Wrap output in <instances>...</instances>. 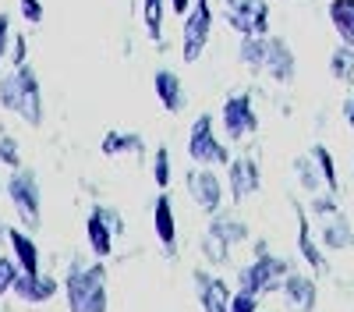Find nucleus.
Segmentation results:
<instances>
[{
    "label": "nucleus",
    "instance_id": "nucleus-1",
    "mask_svg": "<svg viewBox=\"0 0 354 312\" xmlns=\"http://www.w3.org/2000/svg\"><path fill=\"white\" fill-rule=\"evenodd\" d=\"M0 107L18 113L25 125H43V82L32 68H11L0 78Z\"/></svg>",
    "mask_w": 354,
    "mask_h": 312
},
{
    "label": "nucleus",
    "instance_id": "nucleus-2",
    "mask_svg": "<svg viewBox=\"0 0 354 312\" xmlns=\"http://www.w3.org/2000/svg\"><path fill=\"white\" fill-rule=\"evenodd\" d=\"M68 312H106V266L103 263H71L64 273Z\"/></svg>",
    "mask_w": 354,
    "mask_h": 312
},
{
    "label": "nucleus",
    "instance_id": "nucleus-3",
    "mask_svg": "<svg viewBox=\"0 0 354 312\" xmlns=\"http://www.w3.org/2000/svg\"><path fill=\"white\" fill-rule=\"evenodd\" d=\"M4 192L11 199L18 220L25 223V231H39V223H43V188H39L36 170L18 167L15 174L4 181Z\"/></svg>",
    "mask_w": 354,
    "mask_h": 312
},
{
    "label": "nucleus",
    "instance_id": "nucleus-4",
    "mask_svg": "<svg viewBox=\"0 0 354 312\" xmlns=\"http://www.w3.org/2000/svg\"><path fill=\"white\" fill-rule=\"evenodd\" d=\"M290 273V263L280 259V255H270V252H259L248 266L238 270V288L241 291H252V295H273L283 288V280Z\"/></svg>",
    "mask_w": 354,
    "mask_h": 312
},
{
    "label": "nucleus",
    "instance_id": "nucleus-5",
    "mask_svg": "<svg viewBox=\"0 0 354 312\" xmlns=\"http://www.w3.org/2000/svg\"><path fill=\"white\" fill-rule=\"evenodd\" d=\"M188 156H192V163H198V167H227L234 156H230V149L220 142V135H216V121H213V113H198L195 118V125H192V131H188Z\"/></svg>",
    "mask_w": 354,
    "mask_h": 312
},
{
    "label": "nucleus",
    "instance_id": "nucleus-6",
    "mask_svg": "<svg viewBox=\"0 0 354 312\" xmlns=\"http://www.w3.org/2000/svg\"><path fill=\"white\" fill-rule=\"evenodd\" d=\"M213 36V4L209 0H195L192 11L181 18V61L195 64L198 57L209 46Z\"/></svg>",
    "mask_w": 354,
    "mask_h": 312
},
{
    "label": "nucleus",
    "instance_id": "nucleus-7",
    "mask_svg": "<svg viewBox=\"0 0 354 312\" xmlns=\"http://www.w3.org/2000/svg\"><path fill=\"white\" fill-rule=\"evenodd\" d=\"M223 18L238 36H270V0H223Z\"/></svg>",
    "mask_w": 354,
    "mask_h": 312
},
{
    "label": "nucleus",
    "instance_id": "nucleus-8",
    "mask_svg": "<svg viewBox=\"0 0 354 312\" xmlns=\"http://www.w3.org/2000/svg\"><path fill=\"white\" fill-rule=\"evenodd\" d=\"M117 235H124V217L113 206H103V203L93 206V213H88V220H85V241H88L96 259H106V255L113 252Z\"/></svg>",
    "mask_w": 354,
    "mask_h": 312
},
{
    "label": "nucleus",
    "instance_id": "nucleus-9",
    "mask_svg": "<svg viewBox=\"0 0 354 312\" xmlns=\"http://www.w3.org/2000/svg\"><path fill=\"white\" fill-rule=\"evenodd\" d=\"M220 128H223L227 142H241V138L259 131V113H255L252 93H234V96L223 100V107H220Z\"/></svg>",
    "mask_w": 354,
    "mask_h": 312
},
{
    "label": "nucleus",
    "instance_id": "nucleus-10",
    "mask_svg": "<svg viewBox=\"0 0 354 312\" xmlns=\"http://www.w3.org/2000/svg\"><path fill=\"white\" fill-rule=\"evenodd\" d=\"M185 188L192 195V203L202 210V213H220L223 210V181L220 174H213V167H192L185 170Z\"/></svg>",
    "mask_w": 354,
    "mask_h": 312
},
{
    "label": "nucleus",
    "instance_id": "nucleus-11",
    "mask_svg": "<svg viewBox=\"0 0 354 312\" xmlns=\"http://www.w3.org/2000/svg\"><path fill=\"white\" fill-rule=\"evenodd\" d=\"M262 188V170L255 163V156H234L227 163V192L234 203H245L248 195H255Z\"/></svg>",
    "mask_w": 354,
    "mask_h": 312
},
{
    "label": "nucleus",
    "instance_id": "nucleus-12",
    "mask_svg": "<svg viewBox=\"0 0 354 312\" xmlns=\"http://www.w3.org/2000/svg\"><path fill=\"white\" fill-rule=\"evenodd\" d=\"M192 284H195V298L202 305V312H230V298L234 291L227 288V280L209 273V270H195L192 273Z\"/></svg>",
    "mask_w": 354,
    "mask_h": 312
},
{
    "label": "nucleus",
    "instance_id": "nucleus-13",
    "mask_svg": "<svg viewBox=\"0 0 354 312\" xmlns=\"http://www.w3.org/2000/svg\"><path fill=\"white\" fill-rule=\"evenodd\" d=\"M262 75H270L277 85H290L298 78V57H294V50L283 36L270 33V53H266V71Z\"/></svg>",
    "mask_w": 354,
    "mask_h": 312
},
{
    "label": "nucleus",
    "instance_id": "nucleus-14",
    "mask_svg": "<svg viewBox=\"0 0 354 312\" xmlns=\"http://www.w3.org/2000/svg\"><path fill=\"white\" fill-rule=\"evenodd\" d=\"M153 93L160 100V107L167 113H185L188 110V93H185V82L174 68H156L153 71Z\"/></svg>",
    "mask_w": 354,
    "mask_h": 312
},
{
    "label": "nucleus",
    "instance_id": "nucleus-15",
    "mask_svg": "<svg viewBox=\"0 0 354 312\" xmlns=\"http://www.w3.org/2000/svg\"><path fill=\"white\" fill-rule=\"evenodd\" d=\"M280 295H283V302H287L294 312H315L319 284H315V277H308V273L290 270L287 280H283V288H280Z\"/></svg>",
    "mask_w": 354,
    "mask_h": 312
},
{
    "label": "nucleus",
    "instance_id": "nucleus-16",
    "mask_svg": "<svg viewBox=\"0 0 354 312\" xmlns=\"http://www.w3.org/2000/svg\"><path fill=\"white\" fill-rule=\"evenodd\" d=\"M57 291H61V284H57V277H50V273H43V270H36V273H18V280H15V295L21 298V302H28V305H43V302H50Z\"/></svg>",
    "mask_w": 354,
    "mask_h": 312
},
{
    "label": "nucleus",
    "instance_id": "nucleus-17",
    "mask_svg": "<svg viewBox=\"0 0 354 312\" xmlns=\"http://www.w3.org/2000/svg\"><path fill=\"white\" fill-rule=\"evenodd\" d=\"M153 231H156L163 252L174 259V255H177V217H174V206H170V195H167V192L156 195V206H153Z\"/></svg>",
    "mask_w": 354,
    "mask_h": 312
},
{
    "label": "nucleus",
    "instance_id": "nucleus-18",
    "mask_svg": "<svg viewBox=\"0 0 354 312\" xmlns=\"http://www.w3.org/2000/svg\"><path fill=\"white\" fill-rule=\"evenodd\" d=\"M294 217H298V252H301V259H305L315 273H326V270H330L326 252H322V248L315 245V238H312V227H308V213H305V206L294 203Z\"/></svg>",
    "mask_w": 354,
    "mask_h": 312
},
{
    "label": "nucleus",
    "instance_id": "nucleus-19",
    "mask_svg": "<svg viewBox=\"0 0 354 312\" xmlns=\"http://www.w3.org/2000/svg\"><path fill=\"white\" fill-rule=\"evenodd\" d=\"M319 241H322V248H330V252L354 248V227H351V220L344 213L326 217V220H322V227H319Z\"/></svg>",
    "mask_w": 354,
    "mask_h": 312
},
{
    "label": "nucleus",
    "instance_id": "nucleus-20",
    "mask_svg": "<svg viewBox=\"0 0 354 312\" xmlns=\"http://www.w3.org/2000/svg\"><path fill=\"white\" fill-rule=\"evenodd\" d=\"M103 156H135L145 160V138L138 131H106L100 142Z\"/></svg>",
    "mask_w": 354,
    "mask_h": 312
},
{
    "label": "nucleus",
    "instance_id": "nucleus-21",
    "mask_svg": "<svg viewBox=\"0 0 354 312\" xmlns=\"http://www.w3.org/2000/svg\"><path fill=\"white\" fill-rule=\"evenodd\" d=\"M205 235H213L216 241H223L227 248H234V245L248 241V223L238 220V217H230V213H213L209 227H205Z\"/></svg>",
    "mask_w": 354,
    "mask_h": 312
},
{
    "label": "nucleus",
    "instance_id": "nucleus-22",
    "mask_svg": "<svg viewBox=\"0 0 354 312\" xmlns=\"http://www.w3.org/2000/svg\"><path fill=\"white\" fill-rule=\"evenodd\" d=\"M8 245H11V255L18 259V266H21L25 273H36V270H39V245H36L32 235L8 227Z\"/></svg>",
    "mask_w": 354,
    "mask_h": 312
},
{
    "label": "nucleus",
    "instance_id": "nucleus-23",
    "mask_svg": "<svg viewBox=\"0 0 354 312\" xmlns=\"http://www.w3.org/2000/svg\"><path fill=\"white\" fill-rule=\"evenodd\" d=\"M167 8H170V0H142V25H145V36H149V43L156 50H167V39H163Z\"/></svg>",
    "mask_w": 354,
    "mask_h": 312
},
{
    "label": "nucleus",
    "instance_id": "nucleus-24",
    "mask_svg": "<svg viewBox=\"0 0 354 312\" xmlns=\"http://www.w3.org/2000/svg\"><path fill=\"white\" fill-rule=\"evenodd\" d=\"M266 53H270V36H241V43H238V61H241L252 75H262V71H266Z\"/></svg>",
    "mask_w": 354,
    "mask_h": 312
},
{
    "label": "nucleus",
    "instance_id": "nucleus-25",
    "mask_svg": "<svg viewBox=\"0 0 354 312\" xmlns=\"http://www.w3.org/2000/svg\"><path fill=\"white\" fill-rule=\"evenodd\" d=\"M326 15H330V25H333L337 39L354 46V0H330Z\"/></svg>",
    "mask_w": 354,
    "mask_h": 312
},
{
    "label": "nucleus",
    "instance_id": "nucleus-26",
    "mask_svg": "<svg viewBox=\"0 0 354 312\" xmlns=\"http://www.w3.org/2000/svg\"><path fill=\"white\" fill-rule=\"evenodd\" d=\"M308 153H312L315 163H319V174H322V181H326V192L340 195V174H337V160H333V153L322 146V142H315Z\"/></svg>",
    "mask_w": 354,
    "mask_h": 312
},
{
    "label": "nucleus",
    "instance_id": "nucleus-27",
    "mask_svg": "<svg viewBox=\"0 0 354 312\" xmlns=\"http://www.w3.org/2000/svg\"><path fill=\"white\" fill-rule=\"evenodd\" d=\"M294 174H298V185H301L305 192H312V195H319V188L326 185V181H322V174H319V163H315L312 153H305V156L294 160Z\"/></svg>",
    "mask_w": 354,
    "mask_h": 312
},
{
    "label": "nucleus",
    "instance_id": "nucleus-28",
    "mask_svg": "<svg viewBox=\"0 0 354 312\" xmlns=\"http://www.w3.org/2000/svg\"><path fill=\"white\" fill-rule=\"evenodd\" d=\"M330 75L344 85H354V46L340 43L333 53H330Z\"/></svg>",
    "mask_w": 354,
    "mask_h": 312
},
{
    "label": "nucleus",
    "instance_id": "nucleus-29",
    "mask_svg": "<svg viewBox=\"0 0 354 312\" xmlns=\"http://www.w3.org/2000/svg\"><path fill=\"white\" fill-rule=\"evenodd\" d=\"M170 178H174V167H170V149H167V146H160V149L153 153V181H156L160 188H167V185H170Z\"/></svg>",
    "mask_w": 354,
    "mask_h": 312
},
{
    "label": "nucleus",
    "instance_id": "nucleus-30",
    "mask_svg": "<svg viewBox=\"0 0 354 312\" xmlns=\"http://www.w3.org/2000/svg\"><path fill=\"white\" fill-rule=\"evenodd\" d=\"M202 255H205V263H213V266L230 263V248L223 241H216L213 235H202Z\"/></svg>",
    "mask_w": 354,
    "mask_h": 312
},
{
    "label": "nucleus",
    "instance_id": "nucleus-31",
    "mask_svg": "<svg viewBox=\"0 0 354 312\" xmlns=\"http://www.w3.org/2000/svg\"><path fill=\"white\" fill-rule=\"evenodd\" d=\"M21 266L15 255H0V298H4L8 291H15V280H18Z\"/></svg>",
    "mask_w": 354,
    "mask_h": 312
},
{
    "label": "nucleus",
    "instance_id": "nucleus-32",
    "mask_svg": "<svg viewBox=\"0 0 354 312\" xmlns=\"http://www.w3.org/2000/svg\"><path fill=\"white\" fill-rule=\"evenodd\" d=\"M333 213H340V203H337V195H333V192H326V195H312V217L326 220V217H333Z\"/></svg>",
    "mask_w": 354,
    "mask_h": 312
},
{
    "label": "nucleus",
    "instance_id": "nucleus-33",
    "mask_svg": "<svg viewBox=\"0 0 354 312\" xmlns=\"http://www.w3.org/2000/svg\"><path fill=\"white\" fill-rule=\"evenodd\" d=\"M0 163H4V167H11V170H18V167H21L18 142H15L11 135H4V138H0Z\"/></svg>",
    "mask_w": 354,
    "mask_h": 312
},
{
    "label": "nucleus",
    "instance_id": "nucleus-34",
    "mask_svg": "<svg viewBox=\"0 0 354 312\" xmlns=\"http://www.w3.org/2000/svg\"><path fill=\"white\" fill-rule=\"evenodd\" d=\"M11 39H15V25H11V15L0 11V68H4V57L11 50Z\"/></svg>",
    "mask_w": 354,
    "mask_h": 312
},
{
    "label": "nucleus",
    "instance_id": "nucleus-35",
    "mask_svg": "<svg viewBox=\"0 0 354 312\" xmlns=\"http://www.w3.org/2000/svg\"><path fill=\"white\" fill-rule=\"evenodd\" d=\"M11 68H25L28 64V39L21 36V33H15V39H11Z\"/></svg>",
    "mask_w": 354,
    "mask_h": 312
},
{
    "label": "nucleus",
    "instance_id": "nucleus-36",
    "mask_svg": "<svg viewBox=\"0 0 354 312\" xmlns=\"http://www.w3.org/2000/svg\"><path fill=\"white\" fill-rule=\"evenodd\" d=\"M230 312H259V295H252V291H234V298H230Z\"/></svg>",
    "mask_w": 354,
    "mask_h": 312
},
{
    "label": "nucleus",
    "instance_id": "nucleus-37",
    "mask_svg": "<svg viewBox=\"0 0 354 312\" xmlns=\"http://www.w3.org/2000/svg\"><path fill=\"white\" fill-rule=\"evenodd\" d=\"M18 4H21L18 11H21V18H25L28 25H39V21H43V15H46V11H43V0H18Z\"/></svg>",
    "mask_w": 354,
    "mask_h": 312
},
{
    "label": "nucleus",
    "instance_id": "nucleus-38",
    "mask_svg": "<svg viewBox=\"0 0 354 312\" xmlns=\"http://www.w3.org/2000/svg\"><path fill=\"white\" fill-rule=\"evenodd\" d=\"M340 113H344V121H347V128L354 131V93L344 100V107H340Z\"/></svg>",
    "mask_w": 354,
    "mask_h": 312
},
{
    "label": "nucleus",
    "instance_id": "nucleus-39",
    "mask_svg": "<svg viewBox=\"0 0 354 312\" xmlns=\"http://www.w3.org/2000/svg\"><path fill=\"white\" fill-rule=\"evenodd\" d=\"M192 4H195V0H170V11H174V15H181V18H185V15L192 11Z\"/></svg>",
    "mask_w": 354,
    "mask_h": 312
}]
</instances>
